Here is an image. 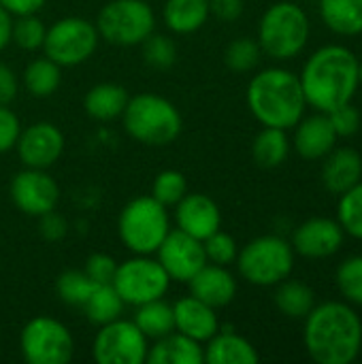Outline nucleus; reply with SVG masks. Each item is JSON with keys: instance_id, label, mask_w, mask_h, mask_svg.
<instances>
[{"instance_id": "17", "label": "nucleus", "mask_w": 362, "mask_h": 364, "mask_svg": "<svg viewBox=\"0 0 362 364\" xmlns=\"http://www.w3.org/2000/svg\"><path fill=\"white\" fill-rule=\"evenodd\" d=\"M344 228L329 218H312L292 235V250L303 258H329L344 245Z\"/></svg>"}, {"instance_id": "30", "label": "nucleus", "mask_w": 362, "mask_h": 364, "mask_svg": "<svg viewBox=\"0 0 362 364\" xmlns=\"http://www.w3.org/2000/svg\"><path fill=\"white\" fill-rule=\"evenodd\" d=\"M132 322L139 326V331L156 341L162 339L166 335H171L175 331V318H173V305L164 303L162 299L158 301H149L137 307V314L132 318Z\"/></svg>"}, {"instance_id": "27", "label": "nucleus", "mask_w": 362, "mask_h": 364, "mask_svg": "<svg viewBox=\"0 0 362 364\" xmlns=\"http://www.w3.org/2000/svg\"><path fill=\"white\" fill-rule=\"evenodd\" d=\"M21 83L26 92L34 98H47L58 92L62 83V66H58L47 55L34 58L21 73Z\"/></svg>"}, {"instance_id": "47", "label": "nucleus", "mask_w": 362, "mask_h": 364, "mask_svg": "<svg viewBox=\"0 0 362 364\" xmlns=\"http://www.w3.org/2000/svg\"><path fill=\"white\" fill-rule=\"evenodd\" d=\"M11 26H13V17L0 6V51L11 45Z\"/></svg>"}, {"instance_id": "14", "label": "nucleus", "mask_w": 362, "mask_h": 364, "mask_svg": "<svg viewBox=\"0 0 362 364\" xmlns=\"http://www.w3.org/2000/svg\"><path fill=\"white\" fill-rule=\"evenodd\" d=\"M156 260L162 264L171 282L181 284H188L207 264L203 241L181 232L179 228L169 230V235L156 250Z\"/></svg>"}, {"instance_id": "5", "label": "nucleus", "mask_w": 362, "mask_h": 364, "mask_svg": "<svg viewBox=\"0 0 362 364\" xmlns=\"http://www.w3.org/2000/svg\"><path fill=\"white\" fill-rule=\"evenodd\" d=\"M309 38V19L307 13L294 2H275L271 4L260 23H258V45L262 53L273 60H292L297 58Z\"/></svg>"}, {"instance_id": "29", "label": "nucleus", "mask_w": 362, "mask_h": 364, "mask_svg": "<svg viewBox=\"0 0 362 364\" xmlns=\"http://www.w3.org/2000/svg\"><path fill=\"white\" fill-rule=\"evenodd\" d=\"M124 305L126 303L122 301V296L117 294L113 284H96L94 290L90 292L85 305L81 307V311L92 324L102 326V324H109V322L122 318Z\"/></svg>"}, {"instance_id": "13", "label": "nucleus", "mask_w": 362, "mask_h": 364, "mask_svg": "<svg viewBox=\"0 0 362 364\" xmlns=\"http://www.w3.org/2000/svg\"><path fill=\"white\" fill-rule=\"evenodd\" d=\"M9 196L17 211L28 218H41L60 203V188L45 168H23L13 175Z\"/></svg>"}, {"instance_id": "6", "label": "nucleus", "mask_w": 362, "mask_h": 364, "mask_svg": "<svg viewBox=\"0 0 362 364\" xmlns=\"http://www.w3.org/2000/svg\"><path fill=\"white\" fill-rule=\"evenodd\" d=\"M171 230L169 209L151 194L132 198L117 218V235L126 250L151 256Z\"/></svg>"}, {"instance_id": "26", "label": "nucleus", "mask_w": 362, "mask_h": 364, "mask_svg": "<svg viewBox=\"0 0 362 364\" xmlns=\"http://www.w3.org/2000/svg\"><path fill=\"white\" fill-rule=\"evenodd\" d=\"M322 21L341 36L362 32V0H320Z\"/></svg>"}, {"instance_id": "11", "label": "nucleus", "mask_w": 362, "mask_h": 364, "mask_svg": "<svg viewBox=\"0 0 362 364\" xmlns=\"http://www.w3.org/2000/svg\"><path fill=\"white\" fill-rule=\"evenodd\" d=\"M171 277L162 269V264L151 256L134 254L132 258L117 264L113 288L122 296L126 305H143L149 301L164 299L169 292Z\"/></svg>"}, {"instance_id": "2", "label": "nucleus", "mask_w": 362, "mask_h": 364, "mask_svg": "<svg viewBox=\"0 0 362 364\" xmlns=\"http://www.w3.org/2000/svg\"><path fill=\"white\" fill-rule=\"evenodd\" d=\"M303 339L318 364H350L361 354L362 322L346 303H322L307 314Z\"/></svg>"}, {"instance_id": "10", "label": "nucleus", "mask_w": 362, "mask_h": 364, "mask_svg": "<svg viewBox=\"0 0 362 364\" xmlns=\"http://www.w3.org/2000/svg\"><path fill=\"white\" fill-rule=\"evenodd\" d=\"M19 352L28 364H66L75 354V339L60 320L36 316L19 333Z\"/></svg>"}, {"instance_id": "31", "label": "nucleus", "mask_w": 362, "mask_h": 364, "mask_svg": "<svg viewBox=\"0 0 362 364\" xmlns=\"http://www.w3.org/2000/svg\"><path fill=\"white\" fill-rule=\"evenodd\" d=\"M275 307L292 320H305L307 314L316 307V296L309 286L303 282H280L275 290Z\"/></svg>"}, {"instance_id": "1", "label": "nucleus", "mask_w": 362, "mask_h": 364, "mask_svg": "<svg viewBox=\"0 0 362 364\" xmlns=\"http://www.w3.org/2000/svg\"><path fill=\"white\" fill-rule=\"evenodd\" d=\"M301 87L305 102L320 113H329L339 105L352 102L358 90V58L341 45L318 49L303 66Z\"/></svg>"}, {"instance_id": "34", "label": "nucleus", "mask_w": 362, "mask_h": 364, "mask_svg": "<svg viewBox=\"0 0 362 364\" xmlns=\"http://www.w3.org/2000/svg\"><path fill=\"white\" fill-rule=\"evenodd\" d=\"M337 222L341 224L344 232L362 241V181L339 196Z\"/></svg>"}, {"instance_id": "15", "label": "nucleus", "mask_w": 362, "mask_h": 364, "mask_svg": "<svg viewBox=\"0 0 362 364\" xmlns=\"http://www.w3.org/2000/svg\"><path fill=\"white\" fill-rule=\"evenodd\" d=\"M15 151L28 168H49L64 154V134L51 122H36L21 128Z\"/></svg>"}, {"instance_id": "48", "label": "nucleus", "mask_w": 362, "mask_h": 364, "mask_svg": "<svg viewBox=\"0 0 362 364\" xmlns=\"http://www.w3.org/2000/svg\"><path fill=\"white\" fill-rule=\"evenodd\" d=\"M358 83H362V62H358Z\"/></svg>"}, {"instance_id": "3", "label": "nucleus", "mask_w": 362, "mask_h": 364, "mask_svg": "<svg viewBox=\"0 0 362 364\" xmlns=\"http://www.w3.org/2000/svg\"><path fill=\"white\" fill-rule=\"evenodd\" d=\"M247 107L262 126L294 128L307 107L299 75L286 68L260 70L247 85Z\"/></svg>"}, {"instance_id": "20", "label": "nucleus", "mask_w": 362, "mask_h": 364, "mask_svg": "<svg viewBox=\"0 0 362 364\" xmlns=\"http://www.w3.org/2000/svg\"><path fill=\"white\" fill-rule=\"evenodd\" d=\"M322 166V183L331 194L341 196L352 186H356L362 177V158L361 154L352 147H339L331 149L324 156Z\"/></svg>"}, {"instance_id": "40", "label": "nucleus", "mask_w": 362, "mask_h": 364, "mask_svg": "<svg viewBox=\"0 0 362 364\" xmlns=\"http://www.w3.org/2000/svg\"><path fill=\"white\" fill-rule=\"evenodd\" d=\"M326 117L337 136H352L361 128V111L352 102L335 107L333 111L326 113Z\"/></svg>"}, {"instance_id": "7", "label": "nucleus", "mask_w": 362, "mask_h": 364, "mask_svg": "<svg viewBox=\"0 0 362 364\" xmlns=\"http://www.w3.org/2000/svg\"><path fill=\"white\" fill-rule=\"evenodd\" d=\"M235 262L239 275L247 284L269 288L288 279L294 267V250L286 239L265 235L252 239L243 250H239Z\"/></svg>"}, {"instance_id": "18", "label": "nucleus", "mask_w": 362, "mask_h": 364, "mask_svg": "<svg viewBox=\"0 0 362 364\" xmlns=\"http://www.w3.org/2000/svg\"><path fill=\"white\" fill-rule=\"evenodd\" d=\"M173 318H175V331L198 343H207L220 331L215 309L192 294L179 299L173 305Z\"/></svg>"}, {"instance_id": "12", "label": "nucleus", "mask_w": 362, "mask_h": 364, "mask_svg": "<svg viewBox=\"0 0 362 364\" xmlns=\"http://www.w3.org/2000/svg\"><path fill=\"white\" fill-rule=\"evenodd\" d=\"M147 341L132 320L117 318L98 328L92 356L98 364H143L149 350Z\"/></svg>"}, {"instance_id": "28", "label": "nucleus", "mask_w": 362, "mask_h": 364, "mask_svg": "<svg viewBox=\"0 0 362 364\" xmlns=\"http://www.w3.org/2000/svg\"><path fill=\"white\" fill-rule=\"evenodd\" d=\"M290 154V141L286 130L265 126L254 143H252V158L260 168H275L286 162Z\"/></svg>"}, {"instance_id": "37", "label": "nucleus", "mask_w": 362, "mask_h": 364, "mask_svg": "<svg viewBox=\"0 0 362 364\" xmlns=\"http://www.w3.org/2000/svg\"><path fill=\"white\" fill-rule=\"evenodd\" d=\"M143 60L147 66L156 70H166L177 62V45L171 36L166 34H156L151 32L143 43Z\"/></svg>"}, {"instance_id": "44", "label": "nucleus", "mask_w": 362, "mask_h": 364, "mask_svg": "<svg viewBox=\"0 0 362 364\" xmlns=\"http://www.w3.org/2000/svg\"><path fill=\"white\" fill-rule=\"evenodd\" d=\"M17 92H19L17 73L9 64L0 62V105H11L17 98Z\"/></svg>"}, {"instance_id": "23", "label": "nucleus", "mask_w": 362, "mask_h": 364, "mask_svg": "<svg viewBox=\"0 0 362 364\" xmlns=\"http://www.w3.org/2000/svg\"><path fill=\"white\" fill-rule=\"evenodd\" d=\"M205 348V363L209 364H256V348L233 331H218Z\"/></svg>"}, {"instance_id": "45", "label": "nucleus", "mask_w": 362, "mask_h": 364, "mask_svg": "<svg viewBox=\"0 0 362 364\" xmlns=\"http://www.w3.org/2000/svg\"><path fill=\"white\" fill-rule=\"evenodd\" d=\"M209 13L220 21H237L243 15V0H209Z\"/></svg>"}, {"instance_id": "39", "label": "nucleus", "mask_w": 362, "mask_h": 364, "mask_svg": "<svg viewBox=\"0 0 362 364\" xmlns=\"http://www.w3.org/2000/svg\"><path fill=\"white\" fill-rule=\"evenodd\" d=\"M203 247H205V256H207V262L211 264H220V267H228L237 260V254H239V245L235 241V237H230L228 232H224L222 228L215 230L211 237H207L203 241Z\"/></svg>"}, {"instance_id": "43", "label": "nucleus", "mask_w": 362, "mask_h": 364, "mask_svg": "<svg viewBox=\"0 0 362 364\" xmlns=\"http://www.w3.org/2000/svg\"><path fill=\"white\" fill-rule=\"evenodd\" d=\"M38 232H41V237H43L45 241L58 243V241H62V239L66 237L68 224H66V220L53 209V211H49V213H45V215L38 218Z\"/></svg>"}, {"instance_id": "36", "label": "nucleus", "mask_w": 362, "mask_h": 364, "mask_svg": "<svg viewBox=\"0 0 362 364\" xmlns=\"http://www.w3.org/2000/svg\"><path fill=\"white\" fill-rule=\"evenodd\" d=\"M188 179L181 171H175V168H166L162 173L156 175L154 179V186H151V196L162 203L166 209L169 207H175L186 194H188Z\"/></svg>"}, {"instance_id": "16", "label": "nucleus", "mask_w": 362, "mask_h": 364, "mask_svg": "<svg viewBox=\"0 0 362 364\" xmlns=\"http://www.w3.org/2000/svg\"><path fill=\"white\" fill-rule=\"evenodd\" d=\"M175 224L181 232L205 241L222 228V211L211 196L201 192H188L175 205Z\"/></svg>"}, {"instance_id": "38", "label": "nucleus", "mask_w": 362, "mask_h": 364, "mask_svg": "<svg viewBox=\"0 0 362 364\" xmlns=\"http://www.w3.org/2000/svg\"><path fill=\"white\" fill-rule=\"evenodd\" d=\"M337 286L346 301L362 305V256H352L339 264Z\"/></svg>"}, {"instance_id": "32", "label": "nucleus", "mask_w": 362, "mask_h": 364, "mask_svg": "<svg viewBox=\"0 0 362 364\" xmlns=\"http://www.w3.org/2000/svg\"><path fill=\"white\" fill-rule=\"evenodd\" d=\"M94 282L83 271H64L55 282V292L60 301L68 307H83L90 292L94 290Z\"/></svg>"}, {"instance_id": "9", "label": "nucleus", "mask_w": 362, "mask_h": 364, "mask_svg": "<svg viewBox=\"0 0 362 364\" xmlns=\"http://www.w3.org/2000/svg\"><path fill=\"white\" fill-rule=\"evenodd\" d=\"M100 34L94 21L70 15L58 19L47 28L43 41V53L62 68L79 66L94 55Z\"/></svg>"}, {"instance_id": "35", "label": "nucleus", "mask_w": 362, "mask_h": 364, "mask_svg": "<svg viewBox=\"0 0 362 364\" xmlns=\"http://www.w3.org/2000/svg\"><path fill=\"white\" fill-rule=\"evenodd\" d=\"M260 55H262V49H260L258 41L250 38V36H241V38H235L226 47L224 62L235 73H250L258 66Z\"/></svg>"}, {"instance_id": "21", "label": "nucleus", "mask_w": 362, "mask_h": 364, "mask_svg": "<svg viewBox=\"0 0 362 364\" xmlns=\"http://www.w3.org/2000/svg\"><path fill=\"white\" fill-rule=\"evenodd\" d=\"M337 134L326 117V113L312 115L297 124L294 132V149L305 160H320L331 149H335Z\"/></svg>"}, {"instance_id": "24", "label": "nucleus", "mask_w": 362, "mask_h": 364, "mask_svg": "<svg viewBox=\"0 0 362 364\" xmlns=\"http://www.w3.org/2000/svg\"><path fill=\"white\" fill-rule=\"evenodd\" d=\"M128 98L130 96L124 85L105 81V83H96L94 87H90V92L83 98V109L96 122H113L122 117L128 105Z\"/></svg>"}, {"instance_id": "41", "label": "nucleus", "mask_w": 362, "mask_h": 364, "mask_svg": "<svg viewBox=\"0 0 362 364\" xmlns=\"http://www.w3.org/2000/svg\"><path fill=\"white\" fill-rule=\"evenodd\" d=\"M117 260L109 254H92L85 260L83 273L94 282V284H113L115 271H117Z\"/></svg>"}, {"instance_id": "25", "label": "nucleus", "mask_w": 362, "mask_h": 364, "mask_svg": "<svg viewBox=\"0 0 362 364\" xmlns=\"http://www.w3.org/2000/svg\"><path fill=\"white\" fill-rule=\"evenodd\" d=\"M209 17V0H166L162 6V21L173 34H194Z\"/></svg>"}, {"instance_id": "33", "label": "nucleus", "mask_w": 362, "mask_h": 364, "mask_svg": "<svg viewBox=\"0 0 362 364\" xmlns=\"http://www.w3.org/2000/svg\"><path fill=\"white\" fill-rule=\"evenodd\" d=\"M45 32H47V26L43 23V19L36 13L13 17L11 43H15L23 51H36V49H43Z\"/></svg>"}, {"instance_id": "22", "label": "nucleus", "mask_w": 362, "mask_h": 364, "mask_svg": "<svg viewBox=\"0 0 362 364\" xmlns=\"http://www.w3.org/2000/svg\"><path fill=\"white\" fill-rule=\"evenodd\" d=\"M147 364H201L205 363L203 343L173 331L171 335L156 339L147 350Z\"/></svg>"}, {"instance_id": "46", "label": "nucleus", "mask_w": 362, "mask_h": 364, "mask_svg": "<svg viewBox=\"0 0 362 364\" xmlns=\"http://www.w3.org/2000/svg\"><path fill=\"white\" fill-rule=\"evenodd\" d=\"M47 0H0V6L11 15V17H21V15H34L45 6Z\"/></svg>"}, {"instance_id": "19", "label": "nucleus", "mask_w": 362, "mask_h": 364, "mask_svg": "<svg viewBox=\"0 0 362 364\" xmlns=\"http://www.w3.org/2000/svg\"><path fill=\"white\" fill-rule=\"evenodd\" d=\"M190 294L196 296L198 301L207 303L213 309L226 307L235 301L237 296V279L235 275L220 264L207 262L190 282Z\"/></svg>"}, {"instance_id": "4", "label": "nucleus", "mask_w": 362, "mask_h": 364, "mask_svg": "<svg viewBox=\"0 0 362 364\" xmlns=\"http://www.w3.org/2000/svg\"><path fill=\"white\" fill-rule=\"evenodd\" d=\"M122 119L126 132L147 147L171 145L183 128L179 109L169 98L154 92L130 96Z\"/></svg>"}, {"instance_id": "8", "label": "nucleus", "mask_w": 362, "mask_h": 364, "mask_svg": "<svg viewBox=\"0 0 362 364\" xmlns=\"http://www.w3.org/2000/svg\"><path fill=\"white\" fill-rule=\"evenodd\" d=\"M100 38L115 47H137L156 32V13L145 0H111L96 17Z\"/></svg>"}, {"instance_id": "42", "label": "nucleus", "mask_w": 362, "mask_h": 364, "mask_svg": "<svg viewBox=\"0 0 362 364\" xmlns=\"http://www.w3.org/2000/svg\"><path fill=\"white\" fill-rule=\"evenodd\" d=\"M19 132H21L19 117L9 109V105H0V154L15 149Z\"/></svg>"}]
</instances>
